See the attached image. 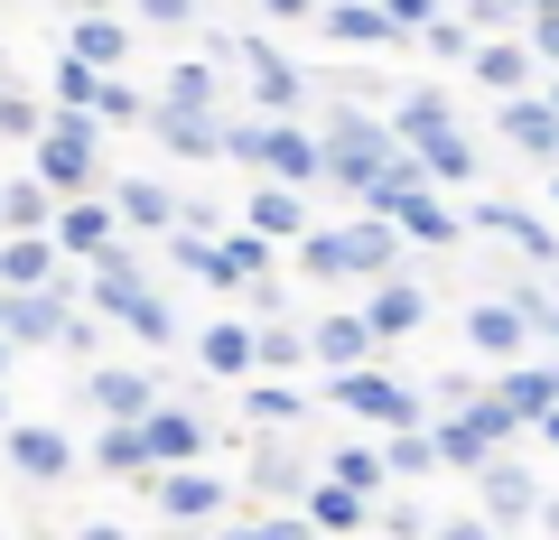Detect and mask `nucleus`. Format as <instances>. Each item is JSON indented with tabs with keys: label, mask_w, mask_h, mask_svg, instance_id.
Listing matches in <instances>:
<instances>
[{
	"label": "nucleus",
	"mask_w": 559,
	"mask_h": 540,
	"mask_svg": "<svg viewBox=\"0 0 559 540\" xmlns=\"http://www.w3.org/2000/svg\"><path fill=\"white\" fill-rule=\"evenodd\" d=\"M466 336H476V355H513V345H522V317H513V308H466Z\"/></svg>",
	"instance_id": "nucleus-23"
},
{
	"label": "nucleus",
	"mask_w": 559,
	"mask_h": 540,
	"mask_svg": "<svg viewBox=\"0 0 559 540\" xmlns=\"http://www.w3.org/2000/svg\"><path fill=\"white\" fill-rule=\"evenodd\" d=\"M550 400H559L550 373H513L503 382V410H513V420H550Z\"/></svg>",
	"instance_id": "nucleus-26"
},
{
	"label": "nucleus",
	"mask_w": 559,
	"mask_h": 540,
	"mask_svg": "<svg viewBox=\"0 0 559 540\" xmlns=\"http://www.w3.org/2000/svg\"><path fill=\"white\" fill-rule=\"evenodd\" d=\"M205 363L215 373H242L252 363V326H205Z\"/></svg>",
	"instance_id": "nucleus-30"
},
{
	"label": "nucleus",
	"mask_w": 559,
	"mask_h": 540,
	"mask_svg": "<svg viewBox=\"0 0 559 540\" xmlns=\"http://www.w3.org/2000/svg\"><path fill=\"white\" fill-rule=\"evenodd\" d=\"M57 326H66V299H0V336L10 345H38Z\"/></svg>",
	"instance_id": "nucleus-19"
},
{
	"label": "nucleus",
	"mask_w": 559,
	"mask_h": 540,
	"mask_svg": "<svg viewBox=\"0 0 559 540\" xmlns=\"http://www.w3.org/2000/svg\"><path fill=\"white\" fill-rule=\"evenodd\" d=\"M308 513H318V521H336V531H345V521H364V503H355V484H336V476H326V494L308 503Z\"/></svg>",
	"instance_id": "nucleus-37"
},
{
	"label": "nucleus",
	"mask_w": 559,
	"mask_h": 540,
	"mask_svg": "<svg viewBox=\"0 0 559 540\" xmlns=\"http://www.w3.org/2000/svg\"><path fill=\"white\" fill-rule=\"evenodd\" d=\"M84 261H103V271H94V308H103V317H121V326H140L150 345H168V308L140 289V271L121 261V242H103V252H84Z\"/></svg>",
	"instance_id": "nucleus-1"
},
{
	"label": "nucleus",
	"mask_w": 559,
	"mask_h": 540,
	"mask_svg": "<svg viewBox=\"0 0 559 540\" xmlns=\"http://www.w3.org/2000/svg\"><path fill=\"white\" fill-rule=\"evenodd\" d=\"M411 141H419V168H429V178H448V187L476 178V149L448 131V103L439 94H411Z\"/></svg>",
	"instance_id": "nucleus-4"
},
{
	"label": "nucleus",
	"mask_w": 559,
	"mask_h": 540,
	"mask_svg": "<svg viewBox=\"0 0 559 540\" xmlns=\"http://www.w3.org/2000/svg\"><path fill=\"white\" fill-rule=\"evenodd\" d=\"M382 20H392V28H429V20H439V0H382Z\"/></svg>",
	"instance_id": "nucleus-41"
},
{
	"label": "nucleus",
	"mask_w": 559,
	"mask_h": 540,
	"mask_svg": "<svg viewBox=\"0 0 559 540\" xmlns=\"http://www.w3.org/2000/svg\"><path fill=\"white\" fill-rule=\"evenodd\" d=\"M84 121H94V112H66L57 131L38 121V178L47 187H84V178H94V141H84Z\"/></svg>",
	"instance_id": "nucleus-5"
},
{
	"label": "nucleus",
	"mask_w": 559,
	"mask_h": 540,
	"mask_svg": "<svg viewBox=\"0 0 559 540\" xmlns=\"http://www.w3.org/2000/svg\"><path fill=\"white\" fill-rule=\"evenodd\" d=\"M168 103H197V112H215V75H205V65H178V75H168Z\"/></svg>",
	"instance_id": "nucleus-36"
},
{
	"label": "nucleus",
	"mask_w": 559,
	"mask_h": 540,
	"mask_svg": "<svg viewBox=\"0 0 559 540\" xmlns=\"http://www.w3.org/2000/svg\"><path fill=\"white\" fill-rule=\"evenodd\" d=\"M57 94L84 112V103H94V65H84V57H75V65H57Z\"/></svg>",
	"instance_id": "nucleus-40"
},
{
	"label": "nucleus",
	"mask_w": 559,
	"mask_h": 540,
	"mask_svg": "<svg viewBox=\"0 0 559 540\" xmlns=\"http://www.w3.org/2000/svg\"><path fill=\"white\" fill-rule=\"evenodd\" d=\"M336 484H355V494H364V484H382V457H364V447H345V457H336Z\"/></svg>",
	"instance_id": "nucleus-39"
},
{
	"label": "nucleus",
	"mask_w": 559,
	"mask_h": 540,
	"mask_svg": "<svg viewBox=\"0 0 559 540\" xmlns=\"http://www.w3.org/2000/svg\"><path fill=\"white\" fill-rule=\"evenodd\" d=\"M476 484L495 494V521H532L540 503H532V466H513V457H476Z\"/></svg>",
	"instance_id": "nucleus-8"
},
{
	"label": "nucleus",
	"mask_w": 559,
	"mask_h": 540,
	"mask_svg": "<svg viewBox=\"0 0 559 540\" xmlns=\"http://www.w3.org/2000/svg\"><path fill=\"white\" fill-rule=\"evenodd\" d=\"M224 149H234V159H252V168H271V178H289V187L318 178V141H308V131H289V121H252V131H224Z\"/></svg>",
	"instance_id": "nucleus-2"
},
{
	"label": "nucleus",
	"mask_w": 559,
	"mask_h": 540,
	"mask_svg": "<svg viewBox=\"0 0 559 540\" xmlns=\"http://www.w3.org/2000/svg\"><path fill=\"white\" fill-rule=\"evenodd\" d=\"M299 345L326 363V373H336V363H364V355H373V326H364V317H318Z\"/></svg>",
	"instance_id": "nucleus-10"
},
{
	"label": "nucleus",
	"mask_w": 559,
	"mask_h": 540,
	"mask_svg": "<svg viewBox=\"0 0 559 540\" xmlns=\"http://www.w3.org/2000/svg\"><path fill=\"white\" fill-rule=\"evenodd\" d=\"M466 57H476V75H485V84H503V94L522 84V47H466Z\"/></svg>",
	"instance_id": "nucleus-32"
},
{
	"label": "nucleus",
	"mask_w": 559,
	"mask_h": 540,
	"mask_svg": "<svg viewBox=\"0 0 559 540\" xmlns=\"http://www.w3.org/2000/svg\"><path fill=\"white\" fill-rule=\"evenodd\" d=\"M336 271H392V224H336Z\"/></svg>",
	"instance_id": "nucleus-16"
},
{
	"label": "nucleus",
	"mask_w": 559,
	"mask_h": 540,
	"mask_svg": "<svg viewBox=\"0 0 559 540\" xmlns=\"http://www.w3.org/2000/svg\"><path fill=\"white\" fill-rule=\"evenodd\" d=\"M38 103H28V94H0V131H10V141H38Z\"/></svg>",
	"instance_id": "nucleus-38"
},
{
	"label": "nucleus",
	"mask_w": 559,
	"mask_h": 540,
	"mask_svg": "<svg viewBox=\"0 0 559 540\" xmlns=\"http://www.w3.org/2000/svg\"><path fill=\"white\" fill-rule=\"evenodd\" d=\"M242 65H252V94L271 103V112H289V103H299V75H289V57H271V47H242Z\"/></svg>",
	"instance_id": "nucleus-21"
},
{
	"label": "nucleus",
	"mask_w": 559,
	"mask_h": 540,
	"mask_svg": "<svg viewBox=\"0 0 559 540\" xmlns=\"http://www.w3.org/2000/svg\"><path fill=\"white\" fill-rule=\"evenodd\" d=\"M318 20H326V38H336V47H392V20L364 10V0H336V10H318Z\"/></svg>",
	"instance_id": "nucleus-17"
},
{
	"label": "nucleus",
	"mask_w": 559,
	"mask_h": 540,
	"mask_svg": "<svg viewBox=\"0 0 559 540\" xmlns=\"http://www.w3.org/2000/svg\"><path fill=\"white\" fill-rule=\"evenodd\" d=\"M299 476H308V457H299V447H289V439L252 447V484H261V494H289V484H299Z\"/></svg>",
	"instance_id": "nucleus-22"
},
{
	"label": "nucleus",
	"mask_w": 559,
	"mask_h": 540,
	"mask_svg": "<svg viewBox=\"0 0 559 540\" xmlns=\"http://www.w3.org/2000/svg\"><path fill=\"white\" fill-rule=\"evenodd\" d=\"M373 280H382V271H373ZM419 317H429V299H419L411 280H382V289H373V308H364V326H373V345H382V336H411Z\"/></svg>",
	"instance_id": "nucleus-9"
},
{
	"label": "nucleus",
	"mask_w": 559,
	"mask_h": 540,
	"mask_svg": "<svg viewBox=\"0 0 559 540\" xmlns=\"http://www.w3.org/2000/svg\"><path fill=\"white\" fill-rule=\"evenodd\" d=\"M159 141H168V149H187V159H215L224 131L197 112V103H159Z\"/></svg>",
	"instance_id": "nucleus-15"
},
{
	"label": "nucleus",
	"mask_w": 559,
	"mask_h": 540,
	"mask_svg": "<svg viewBox=\"0 0 559 540\" xmlns=\"http://www.w3.org/2000/svg\"><path fill=\"white\" fill-rule=\"evenodd\" d=\"M252 355H261V363H299L308 345H299V336H252Z\"/></svg>",
	"instance_id": "nucleus-43"
},
{
	"label": "nucleus",
	"mask_w": 559,
	"mask_h": 540,
	"mask_svg": "<svg viewBox=\"0 0 559 540\" xmlns=\"http://www.w3.org/2000/svg\"><path fill=\"white\" fill-rule=\"evenodd\" d=\"M336 400H345V410H364V420H382V429H401V420H419V400L401 392V382H382V373H364V363H336Z\"/></svg>",
	"instance_id": "nucleus-6"
},
{
	"label": "nucleus",
	"mask_w": 559,
	"mask_h": 540,
	"mask_svg": "<svg viewBox=\"0 0 559 540\" xmlns=\"http://www.w3.org/2000/svg\"><path fill=\"white\" fill-rule=\"evenodd\" d=\"M121 215H131V224H178V205H168L150 178H121Z\"/></svg>",
	"instance_id": "nucleus-31"
},
{
	"label": "nucleus",
	"mask_w": 559,
	"mask_h": 540,
	"mask_svg": "<svg viewBox=\"0 0 559 540\" xmlns=\"http://www.w3.org/2000/svg\"><path fill=\"white\" fill-rule=\"evenodd\" d=\"M94 457H103V476H112V466H121V476H140V466H150V447H140V420H112Z\"/></svg>",
	"instance_id": "nucleus-27"
},
{
	"label": "nucleus",
	"mask_w": 559,
	"mask_h": 540,
	"mask_svg": "<svg viewBox=\"0 0 559 540\" xmlns=\"http://www.w3.org/2000/svg\"><path fill=\"white\" fill-rule=\"evenodd\" d=\"M94 400L112 420H140V410H150V373H94Z\"/></svg>",
	"instance_id": "nucleus-25"
},
{
	"label": "nucleus",
	"mask_w": 559,
	"mask_h": 540,
	"mask_svg": "<svg viewBox=\"0 0 559 540\" xmlns=\"http://www.w3.org/2000/svg\"><path fill=\"white\" fill-rule=\"evenodd\" d=\"M503 131H513V141L532 149V159H559V121H550V103H540V94H522V84H513V103H503Z\"/></svg>",
	"instance_id": "nucleus-12"
},
{
	"label": "nucleus",
	"mask_w": 559,
	"mask_h": 540,
	"mask_svg": "<svg viewBox=\"0 0 559 540\" xmlns=\"http://www.w3.org/2000/svg\"><path fill=\"white\" fill-rule=\"evenodd\" d=\"M10 466L38 476V484H66V476H75V447H66L57 429H10Z\"/></svg>",
	"instance_id": "nucleus-7"
},
{
	"label": "nucleus",
	"mask_w": 559,
	"mask_h": 540,
	"mask_svg": "<svg viewBox=\"0 0 559 540\" xmlns=\"http://www.w3.org/2000/svg\"><path fill=\"white\" fill-rule=\"evenodd\" d=\"M0 224H10V233H28V224H47V196H38V187H10V196H0Z\"/></svg>",
	"instance_id": "nucleus-35"
},
{
	"label": "nucleus",
	"mask_w": 559,
	"mask_h": 540,
	"mask_svg": "<svg viewBox=\"0 0 559 540\" xmlns=\"http://www.w3.org/2000/svg\"><path fill=\"white\" fill-rule=\"evenodd\" d=\"M382 159H392V131H382V121H364V112H345L336 131L318 141V178H336V187H364Z\"/></svg>",
	"instance_id": "nucleus-3"
},
{
	"label": "nucleus",
	"mask_w": 559,
	"mask_h": 540,
	"mask_svg": "<svg viewBox=\"0 0 559 540\" xmlns=\"http://www.w3.org/2000/svg\"><path fill=\"white\" fill-rule=\"evenodd\" d=\"M121 47H131V38H121V20H103V10L75 28V57H84V65H121Z\"/></svg>",
	"instance_id": "nucleus-28"
},
{
	"label": "nucleus",
	"mask_w": 559,
	"mask_h": 540,
	"mask_svg": "<svg viewBox=\"0 0 559 540\" xmlns=\"http://www.w3.org/2000/svg\"><path fill=\"white\" fill-rule=\"evenodd\" d=\"M140 447H150V466H178V457H197V447H205V429L178 420V410H140Z\"/></svg>",
	"instance_id": "nucleus-11"
},
{
	"label": "nucleus",
	"mask_w": 559,
	"mask_h": 540,
	"mask_svg": "<svg viewBox=\"0 0 559 540\" xmlns=\"http://www.w3.org/2000/svg\"><path fill=\"white\" fill-rule=\"evenodd\" d=\"M84 112H94V121H140V94H131V84H103V75H94V103H84Z\"/></svg>",
	"instance_id": "nucleus-34"
},
{
	"label": "nucleus",
	"mask_w": 559,
	"mask_h": 540,
	"mask_svg": "<svg viewBox=\"0 0 559 540\" xmlns=\"http://www.w3.org/2000/svg\"><path fill=\"white\" fill-rule=\"evenodd\" d=\"M252 233H271V242H299V233H308V196H299L289 178H280V187H261V196H252Z\"/></svg>",
	"instance_id": "nucleus-13"
},
{
	"label": "nucleus",
	"mask_w": 559,
	"mask_h": 540,
	"mask_svg": "<svg viewBox=\"0 0 559 540\" xmlns=\"http://www.w3.org/2000/svg\"><path fill=\"white\" fill-rule=\"evenodd\" d=\"M140 10H150V20H187V0H140Z\"/></svg>",
	"instance_id": "nucleus-45"
},
{
	"label": "nucleus",
	"mask_w": 559,
	"mask_h": 540,
	"mask_svg": "<svg viewBox=\"0 0 559 540\" xmlns=\"http://www.w3.org/2000/svg\"><path fill=\"white\" fill-rule=\"evenodd\" d=\"M47 224H28V233H10V252H0V289H28V280H47Z\"/></svg>",
	"instance_id": "nucleus-20"
},
{
	"label": "nucleus",
	"mask_w": 559,
	"mask_h": 540,
	"mask_svg": "<svg viewBox=\"0 0 559 540\" xmlns=\"http://www.w3.org/2000/svg\"><path fill=\"white\" fill-rule=\"evenodd\" d=\"M476 233H503V242H522L532 261H550V224L522 215V205H476Z\"/></svg>",
	"instance_id": "nucleus-18"
},
{
	"label": "nucleus",
	"mask_w": 559,
	"mask_h": 540,
	"mask_svg": "<svg viewBox=\"0 0 559 540\" xmlns=\"http://www.w3.org/2000/svg\"><path fill=\"white\" fill-rule=\"evenodd\" d=\"M271 20H318V0H261Z\"/></svg>",
	"instance_id": "nucleus-44"
},
{
	"label": "nucleus",
	"mask_w": 559,
	"mask_h": 540,
	"mask_svg": "<svg viewBox=\"0 0 559 540\" xmlns=\"http://www.w3.org/2000/svg\"><path fill=\"white\" fill-rule=\"evenodd\" d=\"M252 420H271V429H299V420H308V400L289 392V382H252Z\"/></svg>",
	"instance_id": "nucleus-29"
},
{
	"label": "nucleus",
	"mask_w": 559,
	"mask_h": 540,
	"mask_svg": "<svg viewBox=\"0 0 559 540\" xmlns=\"http://www.w3.org/2000/svg\"><path fill=\"white\" fill-rule=\"evenodd\" d=\"M429 57H466V28L457 20H429Z\"/></svg>",
	"instance_id": "nucleus-42"
},
{
	"label": "nucleus",
	"mask_w": 559,
	"mask_h": 540,
	"mask_svg": "<svg viewBox=\"0 0 559 540\" xmlns=\"http://www.w3.org/2000/svg\"><path fill=\"white\" fill-rule=\"evenodd\" d=\"M0 299H10V289H0Z\"/></svg>",
	"instance_id": "nucleus-47"
},
{
	"label": "nucleus",
	"mask_w": 559,
	"mask_h": 540,
	"mask_svg": "<svg viewBox=\"0 0 559 540\" xmlns=\"http://www.w3.org/2000/svg\"><path fill=\"white\" fill-rule=\"evenodd\" d=\"M57 242H66V252H103V242H112V215H103V205H66Z\"/></svg>",
	"instance_id": "nucleus-24"
},
{
	"label": "nucleus",
	"mask_w": 559,
	"mask_h": 540,
	"mask_svg": "<svg viewBox=\"0 0 559 540\" xmlns=\"http://www.w3.org/2000/svg\"><path fill=\"white\" fill-rule=\"evenodd\" d=\"M215 503H224V494H215V476H197L187 457H178V476H159V513H168V521H205Z\"/></svg>",
	"instance_id": "nucleus-14"
},
{
	"label": "nucleus",
	"mask_w": 559,
	"mask_h": 540,
	"mask_svg": "<svg viewBox=\"0 0 559 540\" xmlns=\"http://www.w3.org/2000/svg\"><path fill=\"white\" fill-rule=\"evenodd\" d=\"M382 466H392V476H419V466H439V447H429L411 420H401V439H392V457H382Z\"/></svg>",
	"instance_id": "nucleus-33"
},
{
	"label": "nucleus",
	"mask_w": 559,
	"mask_h": 540,
	"mask_svg": "<svg viewBox=\"0 0 559 540\" xmlns=\"http://www.w3.org/2000/svg\"><path fill=\"white\" fill-rule=\"evenodd\" d=\"M0 355H10V336H0Z\"/></svg>",
	"instance_id": "nucleus-46"
}]
</instances>
